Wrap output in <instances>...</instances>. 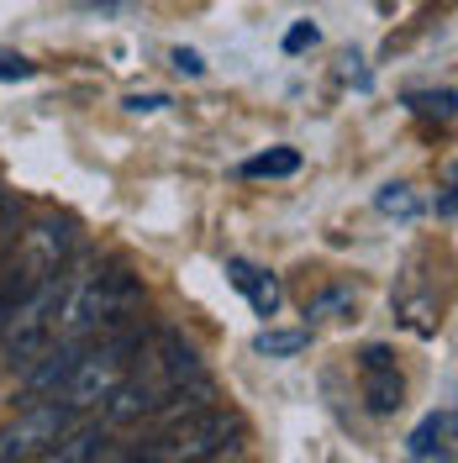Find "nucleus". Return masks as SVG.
<instances>
[{
    "instance_id": "nucleus-1",
    "label": "nucleus",
    "mask_w": 458,
    "mask_h": 463,
    "mask_svg": "<svg viewBox=\"0 0 458 463\" xmlns=\"http://www.w3.org/2000/svg\"><path fill=\"white\" fill-rule=\"evenodd\" d=\"M143 306V289L127 269H90V274H69L63 289V311H58V337L90 343L100 332H111L116 321H127Z\"/></svg>"
},
{
    "instance_id": "nucleus-2",
    "label": "nucleus",
    "mask_w": 458,
    "mask_h": 463,
    "mask_svg": "<svg viewBox=\"0 0 458 463\" xmlns=\"http://www.w3.org/2000/svg\"><path fill=\"white\" fill-rule=\"evenodd\" d=\"M243 442V416L237 411H222V405H190L164 421V432L138 448V458L148 463H201V458H222V453H237Z\"/></svg>"
},
{
    "instance_id": "nucleus-3",
    "label": "nucleus",
    "mask_w": 458,
    "mask_h": 463,
    "mask_svg": "<svg viewBox=\"0 0 458 463\" xmlns=\"http://www.w3.org/2000/svg\"><path fill=\"white\" fill-rule=\"evenodd\" d=\"M138 347H143L138 332H116V337H106V343L80 347V358H74L69 379L58 384L53 401H63L69 411H90V405H100L116 390V379L132 369V353H138Z\"/></svg>"
},
{
    "instance_id": "nucleus-4",
    "label": "nucleus",
    "mask_w": 458,
    "mask_h": 463,
    "mask_svg": "<svg viewBox=\"0 0 458 463\" xmlns=\"http://www.w3.org/2000/svg\"><path fill=\"white\" fill-rule=\"evenodd\" d=\"M80 411H69L63 401H32L11 427H0V463H16V458H43L58 437L74 427Z\"/></svg>"
},
{
    "instance_id": "nucleus-5",
    "label": "nucleus",
    "mask_w": 458,
    "mask_h": 463,
    "mask_svg": "<svg viewBox=\"0 0 458 463\" xmlns=\"http://www.w3.org/2000/svg\"><path fill=\"white\" fill-rule=\"evenodd\" d=\"M16 248V274L27 279V285H43L48 274H58L63 263H69V253H74V227L69 222H32L27 232H22V242H11Z\"/></svg>"
},
{
    "instance_id": "nucleus-6",
    "label": "nucleus",
    "mask_w": 458,
    "mask_h": 463,
    "mask_svg": "<svg viewBox=\"0 0 458 463\" xmlns=\"http://www.w3.org/2000/svg\"><path fill=\"white\" fill-rule=\"evenodd\" d=\"M358 369H364V405H369L374 416H390V411H401L406 405V379L396 369V353L390 347H364L358 353Z\"/></svg>"
},
{
    "instance_id": "nucleus-7",
    "label": "nucleus",
    "mask_w": 458,
    "mask_h": 463,
    "mask_svg": "<svg viewBox=\"0 0 458 463\" xmlns=\"http://www.w3.org/2000/svg\"><path fill=\"white\" fill-rule=\"evenodd\" d=\"M80 347L85 343H74V337H63V343H48L37 358H27L22 364V401H53L58 395V384L69 379V369H74V358H80Z\"/></svg>"
},
{
    "instance_id": "nucleus-8",
    "label": "nucleus",
    "mask_w": 458,
    "mask_h": 463,
    "mask_svg": "<svg viewBox=\"0 0 458 463\" xmlns=\"http://www.w3.org/2000/svg\"><path fill=\"white\" fill-rule=\"evenodd\" d=\"M43 458L48 463H100V458H121V453H116L111 427H69Z\"/></svg>"
},
{
    "instance_id": "nucleus-9",
    "label": "nucleus",
    "mask_w": 458,
    "mask_h": 463,
    "mask_svg": "<svg viewBox=\"0 0 458 463\" xmlns=\"http://www.w3.org/2000/svg\"><path fill=\"white\" fill-rule=\"evenodd\" d=\"M227 279L248 295V306H253L258 317H274V311H280V300H285V295H280V279H274L269 269L248 263V259H227Z\"/></svg>"
},
{
    "instance_id": "nucleus-10",
    "label": "nucleus",
    "mask_w": 458,
    "mask_h": 463,
    "mask_svg": "<svg viewBox=\"0 0 458 463\" xmlns=\"http://www.w3.org/2000/svg\"><path fill=\"white\" fill-rule=\"evenodd\" d=\"M453 432H458V416H453V405H443V411H432L427 421L416 427V432L406 437V453L411 458H453Z\"/></svg>"
},
{
    "instance_id": "nucleus-11",
    "label": "nucleus",
    "mask_w": 458,
    "mask_h": 463,
    "mask_svg": "<svg viewBox=\"0 0 458 463\" xmlns=\"http://www.w3.org/2000/svg\"><path fill=\"white\" fill-rule=\"evenodd\" d=\"M358 311V295L348 285H332V289H316L311 300H306V317H311V326L316 321H348Z\"/></svg>"
},
{
    "instance_id": "nucleus-12",
    "label": "nucleus",
    "mask_w": 458,
    "mask_h": 463,
    "mask_svg": "<svg viewBox=\"0 0 458 463\" xmlns=\"http://www.w3.org/2000/svg\"><path fill=\"white\" fill-rule=\"evenodd\" d=\"M306 347H311V332H306V326H290V332L263 326L253 337V353H263V358H295V353H306Z\"/></svg>"
},
{
    "instance_id": "nucleus-13",
    "label": "nucleus",
    "mask_w": 458,
    "mask_h": 463,
    "mask_svg": "<svg viewBox=\"0 0 458 463\" xmlns=\"http://www.w3.org/2000/svg\"><path fill=\"white\" fill-rule=\"evenodd\" d=\"M295 169H301V153H295V147H269V153H258V158L243 164L248 179H285V174H295Z\"/></svg>"
},
{
    "instance_id": "nucleus-14",
    "label": "nucleus",
    "mask_w": 458,
    "mask_h": 463,
    "mask_svg": "<svg viewBox=\"0 0 458 463\" xmlns=\"http://www.w3.org/2000/svg\"><path fill=\"white\" fill-rule=\"evenodd\" d=\"M374 205H379L385 216H396V222H416V216H422V201H416L411 184H385V190L374 195Z\"/></svg>"
},
{
    "instance_id": "nucleus-15",
    "label": "nucleus",
    "mask_w": 458,
    "mask_h": 463,
    "mask_svg": "<svg viewBox=\"0 0 458 463\" xmlns=\"http://www.w3.org/2000/svg\"><path fill=\"white\" fill-rule=\"evenodd\" d=\"M16 232H22V205H16V195L0 184V259L11 253V242H16Z\"/></svg>"
},
{
    "instance_id": "nucleus-16",
    "label": "nucleus",
    "mask_w": 458,
    "mask_h": 463,
    "mask_svg": "<svg viewBox=\"0 0 458 463\" xmlns=\"http://www.w3.org/2000/svg\"><path fill=\"white\" fill-rule=\"evenodd\" d=\"M411 106H416L422 116H437V121L448 127V121H453V90H437V95H411Z\"/></svg>"
},
{
    "instance_id": "nucleus-17",
    "label": "nucleus",
    "mask_w": 458,
    "mask_h": 463,
    "mask_svg": "<svg viewBox=\"0 0 458 463\" xmlns=\"http://www.w3.org/2000/svg\"><path fill=\"white\" fill-rule=\"evenodd\" d=\"M32 74H37V63H27V58H16V53H0V80H5V85L32 80Z\"/></svg>"
},
{
    "instance_id": "nucleus-18",
    "label": "nucleus",
    "mask_w": 458,
    "mask_h": 463,
    "mask_svg": "<svg viewBox=\"0 0 458 463\" xmlns=\"http://www.w3.org/2000/svg\"><path fill=\"white\" fill-rule=\"evenodd\" d=\"M316 37H321V32H316L311 22H295V27L285 32V53H306V48H316Z\"/></svg>"
},
{
    "instance_id": "nucleus-19",
    "label": "nucleus",
    "mask_w": 458,
    "mask_h": 463,
    "mask_svg": "<svg viewBox=\"0 0 458 463\" xmlns=\"http://www.w3.org/2000/svg\"><path fill=\"white\" fill-rule=\"evenodd\" d=\"M169 63L179 69V74H190V80H196V74H205V58L196 53V48H174V53H169Z\"/></svg>"
},
{
    "instance_id": "nucleus-20",
    "label": "nucleus",
    "mask_w": 458,
    "mask_h": 463,
    "mask_svg": "<svg viewBox=\"0 0 458 463\" xmlns=\"http://www.w3.org/2000/svg\"><path fill=\"white\" fill-rule=\"evenodd\" d=\"M164 106H169V95H158V90H153V95H127V111H138V116L164 111Z\"/></svg>"
},
{
    "instance_id": "nucleus-21",
    "label": "nucleus",
    "mask_w": 458,
    "mask_h": 463,
    "mask_svg": "<svg viewBox=\"0 0 458 463\" xmlns=\"http://www.w3.org/2000/svg\"><path fill=\"white\" fill-rule=\"evenodd\" d=\"M80 5H132V0H80Z\"/></svg>"
}]
</instances>
